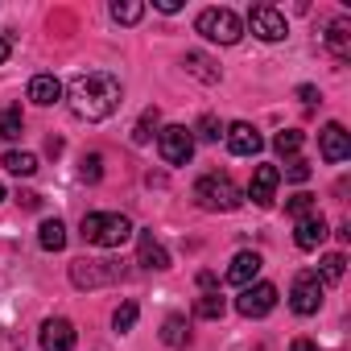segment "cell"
<instances>
[{"label": "cell", "mask_w": 351, "mask_h": 351, "mask_svg": "<svg viewBox=\"0 0 351 351\" xmlns=\"http://www.w3.org/2000/svg\"><path fill=\"white\" fill-rule=\"evenodd\" d=\"M191 132H199L203 141H219V136H223V124H219V120H215V116L207 112V116L199 120V128H191Z\"/></svg>", "instance_id": "31"}, {"label": "cell", "mask_w": 351, "mask_h": 351, "mask_svg": "<svg viewBox=\"0 0 351 351\" xmlns=\"http://www.w3.org/2000/svg\"><path fill=\"white\" fill-rule=\"evenodd\" d=\"M136 261H141L145 269H157V273L169 269V252L153 240V232H141V236H136Z\"/></svg>", "instance_id": "16"}, {"label": "cell", "mask_w": 351, "mask_h": 351, "mask_svg": "<svg viewBox=\"0 0 351 351\" xmlns=\"http://www.w3.org/2000/svg\"><path fill=\"white\" fill-rule=\"evenodd\" d=\"M248 25H252V34H256L261 42H285V34H289L285 17H281L273 5H256V9L248 13Z\"/></svg>", "instance_id": "8"}, {"label": "cell", "mask_w": 351, "mask_h": 351, "mask_svg": "<svg viewBox=\"0 0 351 351\" xmlns=\"http://www.w3.org/2000/svg\"><path fill=\"white\" fill-rule=\"evenodd\" d=\"M326 50H330L339 62L351 58V21H347V17L330 21V29H326Z\"/></svg>", "instance_id": "17"}, {"label": "cell", "mask_w": 351, "mask_h": 351, "mask_svg": "<svg viewBox=\"0 0 351 351\" xmlns=\"http://www.w3.org/2000/svg\"><path fill=\"white\" fill-rule=\"evenodd\" d=\"M25 132V116H21V108L13 104V108H0V136L5 141H17Z\"/></svg>", "instance_id": "23"}, {"label": "cell", "mask_w": 351, "mask_h": 351, "mask_svg": "<svg viewBox=\"0 0 351 351\" xmlns=\"http://www.w3.org/2000/svg\"><path fill=\"white\" fill-rule=\"evenodd\" d=\"M136 314H141V306H136V302H120V306H116V314H112V326H116L120 335H128V330L136 326Z\"/></svg>", "instance_id": "27"}, {"label": "cell", "mask_w": 351, "mask_h": 351, "mask_svg": "<svg viewBox=\"0 0 351 351\" xmlns=\"http://www.w3.org/2000/svg\"><path fill=\"white\" fill-rule=\"evenodd\" d=\"M132 232L136 228L120 211H91V215H83V240L95 244V248H120V244L132 240Z\"/></svg>", "instance_id": "2"}, {"label": "cell", "mask_w": 351, "mask_h": 351, "mask_svg": "<svg viewBox=\"0 0 351 351\" xmlns=\"http://www.w3.org/2000/svg\"><path fill=\"white\" fill-rule=\"evenodd\" d=\"M273 306H277V285H269V281H252V285H244L240 298H236V310H240L244 318H265Z\"/></svg>", "instance_id": "7"}, {"label": "cell", "mask_w": 351, "mask_h": 351, "mask_svg": "<svg viewBox=\"0 0 351 351\" xmlns=\"http://www.w3.org/2000/svg\"><path fill=\"white\" fill-rule=\"evenodd\" d=\"M289 351H318V347H314L310 339H293V347H289Z\"/></svg>", "instance_id": "39"}, {"label": "cell", "mask_w": 351, "mask_h": 351, "mask_svg": "<svg viewBox=\"0 0 351 351\" xmlns=\"http://www.w3.org/2000/svg\"><path fill=\"white\" fill-rule=\"evenodd\" d=\"M66 104L79 120H108L116 108H120V79L108 75V71H87V75H75L71 79V91H66Z\"/></svg>", "instance_id": "1"}, {"label": "cell", "mask_w": 351, "mask_h": 351, "mask_svg": "<svg viewBox=\"0 0 351 351\" xmlns=\"http://www.w3.org/2000/svg\"><path fill=\"white\" fill-rule=\"evenodd\" d=\"M71 281L79 285V289H95V285H104V281H116V269L108 265V261H75L71 265Z\"/></svg>", "instance_id": "11"}, {"label": "cell", "mask_w": 351, "mask_h": 351, "mask_svg": "<svg viewBox=\"0 0 351 351\" xmlns=\"http://www.w3.org/2000/svg\"><path fill=\"white\" fill-rule=\"evenodd\" d=\"M322 240H326V219H322V211L298 219V228H293V244H298L302 252H314Z\"/></svg>", "instance_id": "14"}, {"label": "cell", "mask_w": 351, "mask_h": 351, "mask_svg": "<svg viewBox=\"0 0 351 351\" xmlns=\"http://www.w3.org/2000/svg\"><path fill=\"white\" fill-rule=\"evenodd\" d=\"M298 99H302V104H314V99H322V95H318L314 87H298Z\"/></svg>", "instance_id": "37"}, {"label": "cell", "mask_w": 351, "mask_h": 351, "mask_svg": "<svg viewBox=\"0 0 351 351\" xmlns=\"http://www.w3.org/2000/svg\"><path fill=\"white\" fill-rule=\"evenodd\" d=\"M0 203H5V186H0Z\"/></svg>", "instance_id": "40"}, {"label": "cell", "mask_w": 351, "mask_h": 351, "mask_svg": "<svg viewBox=\"0 0 351 351\" xmlns=\"http://www.w3.org/2000/svg\"><path fill=\"white\" fill-rule=\"evenodd\" d=\"M273 149H277L281 157H298V149H302V132H298V128L277 132V136H273Z\"/></svg>", "instance_id": "28"}, {"label": "cell", "mask_w": 351, "mask_h": 351, "mask_svg": "<svg viewBox=\"0 0 351 351\" xmlns=\"http://www.w3.org/2000/svg\"><path fill=\"white\" fill-rule=\"evenodd\" d=\"M285 178H289V182H306V178H310V161H302V157H289V165H285Z\"/></svg>", "instance_id": "32"}, {"label": "cell", "mask_w": 351, "mask_h": 351, "mask_svg": "<svg viewBox=\"0 0 351 351\" xmlns=\"http://www.w3.org/2000/svg\"><path fill=\"white\" fill-rule=\"evenodd\" d=\"M223 141H228V149H232L236 157H256V153H261V145H265V141H261V132H256L248 120H236V124L223 132Z\"/></svg>", "instance_id": "12"}, {"label": "cell", "mask_w": 351, "mask_h": 351, "mask_svg": "<svg viewBox=\"0 0 351 351\" xmlns=\"http://www.w3.org/2000/svg\"><path fill=\"white\" fill-rule=\"evenodd\" d=\"M343 269H347L343 252H326V256H322V277H318V281H339V277H343Z\"/></svg>", "instance_id": "30"}, {"label": "cell", "mask_w": 351, "mask_h": 351, "mask_svg": "<svg viewBox=\"0 0 351 351\" xmlns=\"http://www.w3.org/2000/svg\"><path fill=\"white\" fill-rule=\"evenodd\" d=\"M285 211H289L293 219H306V215H314V211H318V203H314V195H293V199L285 203Z\"/></svg>", "instance_id": "29"}, {"label": "cell", "mask_w": 351, "mask_h": 351, "mask_svg": "<svg viewBox=\"0 0 351 351\" xmlns=\"http://www.w3.org/2000/svg\"><path fill=\"white\" fill-rule=\"evenodd\" d=\"M289 306H293V314H302V318L322 310V281H318V273H298V277H293Z\"/></svg>", "instance_id": "6"}, {"label": "cell", "mask_w": 351, "mask_h": 351, "mask_svg": "<svg viewBox=\"0 0 351 351\" xmlns=\"http://www.w3.org/2000/svg\"><path fill=\"white\" fill-rule=\"evenodd\" d=\"M186 71H191L199 83H219V66H215L207 54H199V50H191V54H186Z\"/></svg>", "instance_id": "22"}, {"label": "cell", "mask_w": 351, "mask_h": 351, "mask_svg": "<svg viewBox=\"0 0 351 351\" xmlns=\"http://www.w3.org/2000/svg\"><path fill=\"white\" fill-rule=\"evenodd\" d=\"M277 186H281V169H277V165H256V169H252V182H248V199H252L256 207H273Z\"/></svg>", "instance_id": "9"}, {"label": "cell", "mask_w": 351, "mask_h": 351, "mask_svg": "<svg viewBox=\"0 0 351 351\" xmlns=\"http://www.w3.org/2000/svg\"><path fill=\"white\" fill-rule=\"evenodd\" d=\"M141 17H145L141 0H116V5H112V21H120V25H136Z\"/></svg>", "instance_id": "24"}, {"label": "cell", "mask_w": 351, "mask_h": 351, "mask_svg": "<svg viewBox=\"0 0 351 351\" xmlns=\"http://www.w3.org/2000/svg\"><path fill=\"white\" fill-rule=\"evenodd\" d=\"M99 173H104V157L99 153H87L83 157V178L87 182H99Z\"/></svg>", "instance_id": "33"}, {"label": "cell", "mask_w": 351, "mask_h": 351, "mask_svg": "<svg viewBox=\"0 0 351 351\" xmlns=\"http://www.w3.org/2000/svg\"><path fill=\"white\" fill-rule=\"evenodd\" d=\"M261 256L256 252H236V261L228 265V285H236V289H244V285H252L256 281V273H261Z\"/></svg>", "instance_id": "15"}, {"label": "cell", "mask_w": 351, "mask_h": 351, "mask_svg": "<svg viewBox=\"0 0 351 351\" xmlns=\"http://www.w3.org/2000/svg\"><path fill=\"white\" fill-rule=\"evenodd\" d=\"M9 54H13V38H9V34H0V66L9 62Z\"/></svg>", "instance_id": "36"}, {"label": "cell", "mask_w": 351, "mask_h": 351, "mask_svg": "<svg viewBox=\"0 0 351 351\" xmlns=\"http://www.w3.org/2000/svg\"><path fill=\"white\" fill-rule=\"evenodd\" d=\"M38 244H42L46 252H62V248H66V228H62V219H46V223L38 228Z\"/></svg>", "instance_id": "21"}, {"label": "cell", "mask_w": 351, "mask_h": 351, "mask_svg": "<svg viewBox=\"0 0 351 351\" xmlns=\"http://www.w3.org/2000/svg\"><path fill=\"white\" fill-rule=\"evenodd\" d=\"M161 343H165V347H186V343H191V326H186L182 314H169V318H165V326H161Z\"/></svg>", "instance_id": "20"}, {"label": "cell", "mask_w": 351, "mask_h": 351, "mask_svg": "<svg viewBox=\"0 0 351 351\" xmlns=\"http://www.w3.org/2000/svg\"><path fill=\"white\" fill-rule=\"evenodd\" d=\"M223 310H228V302L219 298V289H207V293L195 302V314H199V318H223Z\"/></svg>", "instance_id": "25"}, {"label": "cell", "mask_w": 351, "mask_h": 351, "mask_svg": "<svg viewBox=\"0 0 351 351\" xmlns=\"http://www.w3.org/2000/svg\"><path fill=\"white\" fill-rule=\"evenodd\" d=\"M29 99H34L38 108H50V104L62 99V83H58L54 75H34V79H29Z\"/></svg>", "instance_id": "18"}, {"label": "cell", "mask_w": 351, "mask_h": 351, "mask_svg": "<svg viewBox=\"0 0 351 351\" xmlns=\"http://www.w3.org/2000/svg\"><path fill=\"white\" fill-rule=\"evenodd\" d=\"M318 149H322V161L339 165V161L351 157V132H347L343 124H326V128L318 132Z\"/></svg>", "instance_id": "10"}, {"label": "cell", "mask_w": 351, "mask_h": 351, "mask_svg": "<svg viewBox=\"0 0 351 351\" xmlns=\"http://www.w3.org/2000/svg\"><path fill=\"white\" fill-rule=\"evenodd\" d=\"M17 203H21L25 211H38V207H42V195H34V191H21V195H17Z\"/></svg>", "instance_id": "34"}, {"label": "cell", "mask_w": 351, "mask_h": 351, "mask_svg": "<svg viewBox=\"0 0 351 351\" xmlns=\"http://www.w3.org/2000/svg\"><path fill=\"white\" fill-rule=\"evenodd\" d=\"M75 322L71 318H46L42 322V351H71L75 347Z\"/></svg>", "instance_id": "13"}, {"label": "cell", "mask_w": 351, "mask_h": 351, "mask_svg": "<svg viewBox=\"0 0 351 351\" xmlns=\"http://www.w3.org/2000/svg\"><path fill=\"white\" fill-rule=\"evenodd\" d=\"M157 153L165 165H186L195 157V132L186 124H165L157 132Z\"/></svg>", "instance_id": "5"}, {"label": "cell", "mask_w": 351, "mask_h": 351, "mask_svg": "<svg viewBox=\"0 0 351 351\" xmlns=\"http://www.w3.org/2000/svg\"><path fill=\"white\" fill-rule=\"evenodd\" d=\"M0 165H5L9 173H17V178H34V173H38V157L25 153V149H9Z\"/></svg>", "instance_id": "19"}, {"label": "cell", "mask_w": 351, "mask_h": 351, "mask_svg": "<svg viewBox=\"0 0 351 351\" xmlns=\"http://www.w3.org/2000/svg\"><path fill=\"white\" fill-rule=\"evenodd\" d=\"M153 9H157V13H178L182 0H153Z\"/></svg>", "instance_id": "35"}, {"label": "cell", "mask_w": 351, "mask_h": 351, "mask_svg": "<svg viewBox=\"0 0 351 351\" xmlns=\"http://www.w3.org/2000/svg\"><path fill=\"white\" fill-rule=\"evenodd\" d=\"M157 120H161V112H157V108H145V112H141V120L132 124V141H136V145H149V136H153Z\"/></svg>", "instance_id": "26"}, {"label": "cell", "mask_w": 351, "mask_h": 351, "mask_svg": "<svg viewBox=\"0 0 351 351\" xmlns=\"http://www.w3.org/2000/svg\"><path fill=\"white\" fill-rule=\"evenodd\" d=\"M199 285H203V293H207V289H215V273H211V269H203V273H199Z\"/></svg>", "instance_id": "38"}, {"label": "cell", "mask_w": 351, "mask_h": 351, "mask_svg": "<svg viewBox=\"0 0 351 351\" xmlns=\"http://www.w3.org/2000/svg\"><path fill=\"white\" fill-rule=\"evenodd\" d=\"M195 199H199L203 211H236L244 203L240 186L232 182V173H203L195 182Z\"/></svg>", "instance_id": "3"}, {"label": "cell", "mask_w": 351, "mask_h": 351, "mask_svg": "<svg viewBox=\"0 0 351 351\" xmlns=\"http://www.w3.org/2000/svg\"><path fill=\"white\" fill-rule=\"evenodd\" d=\"M195 29H199L207 42H215V46H236L240 34H244V21H240L232 9H203L199 21H195Z\"/></svg>", "instance_id": "4"}]
</instances>
